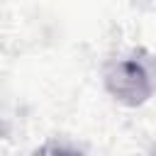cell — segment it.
Wrapping results in <instances>:
<instances>
[{
	"instance_id": "6da1fadb",
	"label": "cell",
	"mask_w": 156,
	"mask_h": 156,
	"mask_svg": "<svg viewBox=\"0 0 156 156\" xmlns=\"http://www.w3.org/2000/svg\"><path fill=\"white\" fill-rule=\"evenodd\" d=\"M107 90L124 105H141L154 93L151 66L136 54L117 61L107 71Z\"/></svg>"
},
{
	"instance_id": "7a4b0ae2",
	"label": "cell",
	"mask_w": 156,
	"mask_h": 156,
	"mask_svg": "<svg viewBox=\"0 0 156 156\" xmlns=\"http://www.w3.org/2000/svg\"><path fill=\"white\" fill-rule=\"evenodd\" d=\"M34 156H83L78 149L68 146V144H61V141H49L44 146H39L34 151Z\"/></svg>"
}]
</instances>
